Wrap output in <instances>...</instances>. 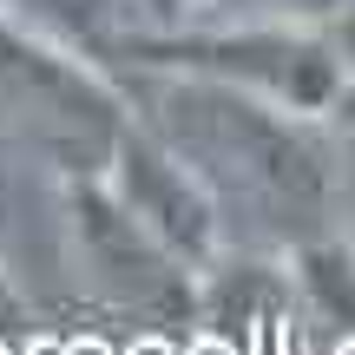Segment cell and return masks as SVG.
<instances>
[{"label": "cell", "instance_id": "obj_1", "mask_svg": "<svg viewBox=\"0 0 355 355\" xmlns=\"http://www.w3.org/2000/svg\"><path fill=\"white\" fill-rule=\"evenodd\" d=\"M125 105L204 178L230 243L296 250L316 230H336L343 171L322 119L283 112L224 79L158 66H125Z\"/></svg>", "mask_w": 355, "mask_h": 355}, {"label": "cell", "instance_id": "obj_2", "mask_svg": "<svg viewBox=\"0 0 355 355\" xmlns=\"http://www.w3.org/2000/svg\"><path fill=\"white\" fill-rule=\"evenodd\" d=\"M125 66H158V73H204L243 86L257 99L303 119H329L336 92L349 86L322 26H250V20H198V26H125L112 46Z\"/></svg>", "mask_w": 355, "mask_h": 355}, {"label": "cell", "instance_id": "obj_3", "mask_svg": "<svg viewBox=\"0 0 355 355\" xmlns=\"http://www.w3.org/2000/svg\"><path fill=\"white\" fill-rule=\"evenodd\" d=\"M0 99H13L33 132L66 158V171H105L132 105L86 53L20 33L0 20Z\"/></svg>", "mask_w": 355, "mask_h": 355}, {"label": "cell", "instance_id": "obj_4", "mask_svg": "<svg viewBox=\"0 0 355 355\" xmlns=\"http://www.w3.org/2000/svg\"><path fill=\"white\" fill-rule=\"evenodd\" d=\"M73 257L119 309H139L158 329L198 322V270L125 211L105 171H73Z\"/></svg>", "mask_w": 355, "mask_h": 355}, {"label": "cell", "instance_id": "obj_5", "mask_svg": "<svg viewBox=\"0 0 355 355\" xmlns=\"http://www.w3.org/2000/svg\"><path fill=\"white\" fill-rule=\"evenodd\" d=\"M105 184H112L119 198H125V211L139 217L165 250L184 257L198 277L230 250L224 211H217V198L204 191V178L191 171L158 132H145L139 119H125V132H119L112 165H105Z\"/></svg>", "mask_w": 355, "mask_h": 355}, {"label": "cell", "instance_id": "obj_6", "mask_svg": "<svg viewBox=\"0 0 355 355\" xmlns=\"http://www.w3.org/2000/svg\"><path fill=\"white\" fill-rule=\"evenodd\" d=\"M283 257H290V290L303 296L343 343H355V243L343 230H316V237H303Z\"/></svg>", "mask_w": 355, "mask_h": 355}, {"label": "cell", "instance_id": "obj_7", "mask_svg": "<svg viewBox=\"0 0 355 355\" xmlns=\"http://www.w3.org/2000/svg\"><path fill=\"white\" fill-rule=\"evenodd\" d=\"M343 0H204L184 26L198 20H250V26H322Z\"/></svg>", "mask_w": 355, "mask_h": 355}, {"label": "cell", "instance_id": "obj_8", "mask_svg": "<svg viewBox=\"0 0 355 355\" xmlns=\"http://www.w3.org/2000/svg\"><path fill=\"white\" fill-rule=\"evenodd\" d=\"M322 125H329V139H336V158H355V79L336 92V105H329Z\"/></svg>", "mask_w": 355, "mask_h": 355}, {"label": "cell", "instance_id": "obj_9", "mask_svg": "<svg viewBox=\"0 0 355 355\" xmlns=\"http://www.w3.org/2000/svg\"><path fill=\"white\" fill-rule=\"evenodd\" d=\"M322 33H329V46H336V60H343V73L355 79V0H343V7L322 20Z\"/></svg>", "mask_w": 355, "mask_h": 355}, {"label": "cell", "instance_id": "obj_10", "mask_svg": "<svg viewBox=\"0 0 355 355\" xmlns=\"http://www.w3.org/2000/svg\"><path fill=\"white\" fill-rule=\"evenodd\" d=\"M26 322V309H20V290L7 283V270H0V336H13Z\"/></svg>", "mask_w": 355, "mask_h": 355}]
</instances>
